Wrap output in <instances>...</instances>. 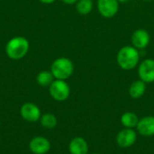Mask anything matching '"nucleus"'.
<instances>
[{"instance_id": "1", "label": "nucleus", "mask_w": 154, "mask_h": 154, "mask_svg": "<svg viewBox=\"0 0 154 154\" xmlns=\"http://www.w3.org/2000/svg\"><path fill=\"white\" fill-rule=\"evenodd\" d=\"M116 61L120 68L123 70L129 71L135 68L140 61V54L138 49L133 45L122 47L117 53Z\"/></svg>"}, {"instance_id": "2", "label": "nucleus", "mask_w": 154, "mask_h": 154, "mask_svg": "<svg viewBox=\"0 0 154 154\" xmlns=\"http://www.w3.org/2000/svg\"><path fill=\"white\" fill-rule=\"evenodd\" d=\"M29 47V41L25 37L15 36L7 42L5 45V53L12 60H20L27 54Z\"/></svg>"}, {"instance_id": "3", "label": "nucleus", "mask_w": 154, "mask_h": 154, "mask_svg": "<svg viewBox=\"0 0 154 154\" xmlns=\"http://www.w3.org/2000/svg\"><path fill=\"white\" fill-rule=\"evenodd\" d=\"M50 71L55 79L67 80L73 74L74 64L72 61L67 57H59L53 61Z\"/></svg>"}, {"instance_id": "4", "label": "nucleus", "mask_w": 154, "mask_h": 154, "mask_svg": "<svg viewBox=\"0 0 154 154\" xmlns=\"http://www.w3.org/2000/svg\"><path fill=\"white\" fill-rule=\"evenodd\" d=\"M50 95L58 102H63L67 100L70 94V88L65 80L55 79L49 86Z\"/></svg>"}, {"instance_id": "5", "label": "nucleus", "mask_w": 154, "mask_h": 154, "mask_svg": "<svg viewBox=\"0 0 154 154\" xmlns=\"http://www.w3.org/2000/svg\"><path fill=\"white\" fill-rule=\"evenodd\" d=\"M139 78L146 84L154 82V60L148 58L143 60L138 67Z\"/></svg>"}, {"instance_id": "6", "label": "nucleus", "mask_w": 154, "mask_h": 154, "mask_svg": "<svg viewBox=\"0 0 154 154\" xmlns=\"http://www.w3.org/2000/svg\"><path fill=\"white\" fill-rule=\"evenodd\" d=\"M97 9L103 17L111 18L117 14L119 2L117 0H97Z\"/></svg>"}, {"instance_id": "7", "label": "nucleus", "mask_w": 154, "mask_h": 154, "mask_svg": "<svg viewBox=\"0 0 154 154\" xmlns=\"http://www.w3.org/2000/svg\"><path fill=\"white\" fill-rule=\"evenodd\" d=\"M21 116L27 122L35 123L41 119V111L39 107L32 103H25L22 105L20 110Z\"/></svg>"}, {"instance_id": "8", "label": "nucleus", "mask_w": 154, "mask_h": 154, "mask_svg": "<svg viewBox=\"0 0 154 154\" xmlns=\"http://www.w3.org/2000/svg\"><path fill=\"white\" fill-rule=\"evenodd\" d=\"M136 139V133L131 128H125L117 134L116 143L122 148H128L135 143Z\"/></svg>"}, {"instance_id": "9", "label": "nucleus", "mask_w": 154, "mask_h": 154, "mask_svg": "<svg viewBox=\"0 0 154 154\" xmlns=\"http://www.w3.org/2000/svg\"><path fill=\"white\" fill-rule=\"evenodd\" d=\"M151 37L149 33L144 29H137L132 34V44L136 49H144L148 46Z\"/></svg>"}, {"instance_id": "10", "label": "nucleus", "mask_w": 154, "mask_h": 154, "mask_svg": "<svg viewBox=\"0 0 154 154\" xmlns=\"http://www.w3.org/2000/svg\"><path fill=\"white\" fill-rule=\"evenodd\" d=\"M30 150L34 154H45L51 149L50 142L44 137H35L33 138L29 144Z\"/></svg>"}, {"instance_id": "11", "label": "nucleus", "mask_w": 154, "mask_h": 154, "mask_svg": "<svg viewBox=\"0 0 154 154\" xmlns=\"http://www.w3.org/2000/svg\"><path fill=\"white\" fill-rule=\"evenodd\" d=\"M138 133L143 136H153L154 135V116H146L139 120L136 126Z\"/></svg>"}, {"instance_id": "12", "label": "nucleus", "mask_w": 154, "mask_h": 154, "mask_svg": "<svg viewBox=\"0 0 154 154\" xmlns=\"http://www.w3.org/2000/svg\"><path fill=\"white\" fill-rule=\"evenodd\" d=\"M69 150L70 154H88V145L85 139L81 137H76L70 141Z\"/></svg>"}, {"instance_id": "13", "label": "nucleus", "mask_w": 154, "mask_h": 154, "mask_svg": "<svg viewBox=\"0 0 154 154\" xmlns=\"http://www.w3.org/2000/svg\"><path fill=\"white\" fill-rule=\"evenodd\" d=\"M146 91V83L141 79L134 81L129 87V95L134 99L141 98Z\"/></svg>"}, {"instance_id": "14", "label": "nucleus", "mask_w": 154, "mask_h": 154, "mask_svg": "<svg viewBox=\"0 0 154 154\" xmlns=\"http://www.w3.org/2000/svg\"><path fill=\"white\" fill-rule=\"evenodd\" d=\"M121 123L125 128H134L139 123L138 116L132 112H126L121 116Z\"/></svg>"}, {"instance_id": "15", "label": "nucleus", "mask_w": 154, "mask_h": 154, "mask_svg": "<svg viewBox=\"0 0 154 154\" xmlns=\"http://www.w3.org/2000/svg\"><path fill=\"white\" fill-rule=\"evenodd\" d=\"M54 76L53 74H51V71H42L38 74L37 77H36V80H37V83L39 85L42 86V87H47V86H50L51 84V83L54 81Z\"/></svg>"}, {"instance_id": "16", "label": "nucleus", "mask_w": 154, "mask_h": 154, "mask_svg": "<svg viewBox=\"0 0 154 154\" xmlns=\"http://www.w3.org/2000/svg\"><path fill=\"white\" fill-rule=\"evenodd\" d=\"M76 9L79 14L82 15H88L93 9L92 0H78L76 3Z\"/></svg>"}, {"instance_id": "17", "label": "nucleus", "mask_w": 154, "mask_h": 154, "mask_svg": "<svg viewBox=\"0 0 154 154\" xmlns=\"http://www.w3.org/2000/svg\"><path fill=\"white\" fill-rule=\"evenodd\" d=\"M41 124L46 129H52L57 125V118L52 113H44L40 119Z\"/></svg>"}, {"instance_id": "18", "label": "nucleus", "mask_w": 154, "mask_h": 154, "mask_svg": "<svg viewBox=\"0 0 154 154\" xmlns=\"http://www.w3.org/2000/svg\"><path fill=\"white\" fill-rule=\"evenodd\" d=\"M61 1L67 5H73V4H76L78 2V0H61Z\"/></svg>"}, {"instance_id": "19", "label": "nucleus", "mask_w": 154, "mask_h": 154, "mask_svg": "<svg viewBox=\"0 0 154 154\" xmlns=\"http://www.w3.org/2000/svg\"><path fill=\"white\" fill-rule=\"evenodd\" d=\"M41 3H42V4H46V5H50V4H52V3H54L56 0H39Z\"/></svg>"}, {"instance_id": "20", "label": "nucleus", "mask_w": 154, "mask_h": 154, "mask_svg": "<svg viewBox=\"0 0 154 154\" xmlns=\"http://www.w3.org/2000/svg\"><path fill=\"white\" fill-rule=\"evenodd\" d=\"M119 3H126V2H128L129 0H117Z\"/></svg>"}, {"instance_id": "21", "label": "nucleus", "mask_w": 154, "mask_h": 154, "mask_svg": "<svg viewBox=\"0 0 154 154\" xmlns=\"http://www.w3.org/2000/svg\"><path fill=\"white\" fill-rule=\"evenodd\" d=\"M144 1H152V0H144Z\"/></svg>"}, {"instance_id": "22", "label": "nucleus", "mask_w": 154, "mask_h": 154, "mask_svg": "<svg viewBox=\"0 0 154 154\" xmlns=\"http://www.w3.org/2000/svg\"><path fill=\"white\" fill-rule=\"evenodd\" d=\"M93 154H97V153H93Z\"/></svg>"}]
</instances>
